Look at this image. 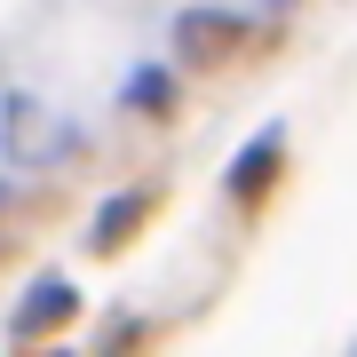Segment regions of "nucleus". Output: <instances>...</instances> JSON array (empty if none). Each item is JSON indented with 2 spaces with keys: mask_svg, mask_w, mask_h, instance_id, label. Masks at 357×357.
<instances>
[{
  "mask_svg": "<svg viewBox=\"0 0 357 357\" xmlns=\"http://www.w3.org/2000/svg\"><path fill=\"white\" fill-rule=\"evenodd\" d=\"M64 310H72V294H64V286L48 278V294H40L32 310H16V333H32V326H48V318H64Z\"/></svg>",
  "mask_w": 357,
  "mask_h": 357,
  "instance_id": "nucleus-1",
  "label": "nucleus"
}]
</instances>
